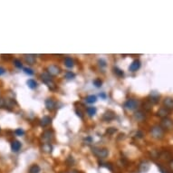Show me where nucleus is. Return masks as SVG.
I'll return each mask as SVG.
<instances>
[{
    "instance_id": "1",
    "label": "nucleus",
    "mask_w": 173,
    "mask_h": 173,
    "mask_svg": "<svg viewBox=\"0 0 173 173\" xmlns=\"http://www.w3.org/2000/svg\"><path fill=\"white\" fill-rule=\"evenodd\" d=\"M41 79H42V81H43L51 90L55 89V83H54L52 76H51L47 72H43V73L41 74Z\"/></svg>"
},
{
    "instance_id": "2",
    "label": "nucleus",
    "mask_w": 173,
    "mask_h": 173,
    "mask_svg": "<svg viewBox=\"0 0 173 173\" xmlns=\"http://www.w3.org/2000/svg\"><path fill=\"white\" fill-rule=\"evenodd\" d=\"M150 133L152 135V137L155 139H161L164 136V130L159 126V125H155L151 128L150 130Z\"/></svg>"
},
{
    "instance_id": "3",
    "label": "nucleus",
    "mask_w": 173,
    "mask_h": 173,
    "mask_svg": "<svg viewBox=\"0 0 173 173\" xmlns=\"http://www.w3.org/2000/svg\"><path fill=\"white\" fill-rule=\"evenodd\" d=\"M93 152L95 156H97L100 159H104L109 155V151L105 148H94Z\"/></svg>"
},
{
    "instance_id": "4",
    "label": "nucleus",
    "mask_w": 173,
    "mask_h": 173,
    "mask_svg": "<svg viewBox=\"0 0 173 173\" xmlns=\"http://www.w3.org/2000/svg\"><path fill=\"white\" fill-rule=\"evenodd\" d=\"M164 131L165 130H171L173 127V121L170 118H164L161 120V125H160Z\"/></svg>"
},
{
    "instance_id": "5",
    "label": "nucleus",
    "mask_w": 173,
    "mask_h": 173,
    "mask_svg": "<svg viewBox=\"0 0 173 173\" xmlns=\"http://www.w3.org/2000/svg\"><path fill=\"white\" fill-rule=\"evenodd\" d=\"M54 132L51 131V130H47V131H44L42 134V139L44 141H45V143H50V141H52L54 139Z\"/></svg>"
},
{
    "instance_id": "6",
    "label": "nucleus",
    "mask_w": 173,
    "mask_h": 173,
    "mask_svg": "<svg viewBox=\"0 0 173 173\" xmlns=\"http://www.w3.org/2000/svg\"><path fill=\"white\" fill-rule=\"evenodd\" d=\"M139 106V102L137 100H134V99H130L128 100L125 104H124V107L130 111H132V110H135L137 109V107Z\"/></svg>"
},
{
    "instance_id": "7",
    "label": "nucleus",
    "mask_w": 173,
    "mask_h": 173,
    "mask_svg": "<svg viewBox=\"0 0 173 173\" xmlns=\"http://www.w3.org/2000/svg\"><path fill=\"white\" fill-rule=\"evenodd\" d=\"M47 72L50 75L55 76V75H58L61 72V69L57 65H50V66L47 67Z\"/></svg>"
},
{
    "instance_id": "8",
    "label": "nucleus",
    "mask_w": 173,
    "mask_h": 173,
    "mask_svg": "<svg viewBox=\"0 0 173 173\" xmlns=\"http://www.w3.org/2000/svg\"><path fill=\"white\" fill-rule=\"evenodd\" d=\"M114 118H115V112L112 111H111V110L105 111L104 116H103V120L105 121V122H111V121H112Z\"/></svg>"
},
{
    "instance_id": "9",
    "label": "nucleus",
    "mask_w": 173,
    "mask_h": 173,
    "mask_svg": "<svg viewBox=\"0 0 173 173\" xmlns=\"http://www.w3.org/2000/svg\"><path fill=\"white\" fill-rule=\"evenodd\" d=\"M45 107L48 111H52L56 109V102L53 99H47L45 101Z\"/></svg>"
},
{
    "instance_id": "10",
    "label": "nucleus",
    "mask_w": 173,
    "mask_h": 173,
    "mask_svg": "<svg viewBox=\"0 0 173 173\" xmlns=\"http://www.w3.org/2000/svg\"><path fill=\"white\" fill-rule=\"evenodd\" d=\"M150 169V163L147 161H143L139 163V172L141 173H145L147 172Z\"/></svg>"
},
{
    "instance_id": "11",
    "label": "nucleus",
    "mask_w": 173,
    "mask_h": 173,
    "mask_svg": "<svg viewBox=\"0 0 173 173\" xmlns=\"http://www.w3.org/2000/svg\"><path fill=\"white\" fill-rule=\"evenodd\" d=\"M24 59L30 65H34V64H35V62H36V58H35V55H24Z\"/></svg>"
},
{
    "instance_id": "12",
    "label": "nucleus",
    "mask_w": 173,
    "mask_h": 173,
    "mask_svg": "<svg viewBox=\"0 0 173 173\" xmlns=\"http://www.w3.org/2000/svg\"><path fill=\"white\" fill-rule=\"evenodd\" d=\"M163 104H164V107L168 110H173V98L171 97H167L164 99L163 101Z\"/></svg>"
},
{
    "instance_id": "13",
    "label": "nucleus",
    "mask_w": 173,
    "mask_h": 173,
    "mask_svg": "<svg viewBox=\"0 0 173 173\" xmlns=\"http://www.w3.org/2000/svg\"><path fill=\"white\" fill-rule=\"evenodd\" d=\"M169 113H170V110L166 109L165 107H162V108H161L158 111L157 115L160 116V117H161L162 119H164V118H167V116L169 115Z\"/></svg>"
},
{
    "instance_id": "14",
    "label": "nucleus",
    "mask_w": 173,
    "mask_h": 173,
    "mask_svg": "<svg viewBox=\"0 0 173 173\" xmlns=\"http://www.w3.org/2000/svg\"><path fill=\"white\" fill-rule=\"evenodd\" d=\"M21 142L18 141V140H14L12 143H11V149H12V151L14 152H17L20 149H21Z\"/></svg>"
},
{
    "instance_id": "15",
    "label": "nucleus",
    "mask_w": 173,
    "mask_h": 173,
    "mask_svg": "<svg viewBox=\"0 0 173 173\" xmlns=\"http://www.w3.org/2000/svg\"><path fill=\"white\" fill-rule=\"evenodd\" d=\"M139 67H140V62H139V60H135V61H133L132 64L130 65L129 70H130L131 72H136L137 70L139 69Z\"/></svg>"
},
{
    "instance_id": "16",
    "label": "nucleus",
    "mask_w": 173,
    "mask_h": 173,
    "mask_svg": "<svg viewBox=\"0 0 173 173\" xmlns=\"http://www.w3.org/2000/svg\"><path fill=\"white\" fill-rule=\"evenodd\" d=\"M51 121H52V119L49 116H44L40 121V124L42 127H45L51 123Z\"/></svg>"
},
{
    "instance_id": "17",
    "label": "nucleus",
    "mask_w": 173,
    "mask_h": 173,
    "mask_svg": "<svg viewBox=\"0 0 173 173\" xmlns=\"http://www.w3.org/2000/svg\"><path fill=\"white\" fill-rule=\"evenodd\" d=\"M160 99V95L159 94H150V100H148L150 104H157V103H159V100Z\"/></svg>"
},
{
    "instance_id": "18",
    "label": "nucleus",
    "mask_w": 173,
    "mask_h": 173,
    "mask_svg": "<svg viewBox=\"0 0 173 173\" xmlns=\"http://www.w3.org/2000/svg\"><path fill=\"white\" fill-rule=\"evenodd\" d=\"M161 158L163 159V160H166V161H171L172 159V156H171V153L169 152V151H163L161 153Z\"/></svg>"
},
{
    "instance_id": "19",
    "label": "nucleus",
    "mask_w": 173,
    "mask_h": 173,
    "mask_svg": "<svg viewBox=\"0 0 173 173\" xmlns=\"http://www.w3.org/2000/svg\"><path fill=\"white\" fill-rule=\"evenodd\" d=\"M65 65L66 67L68 68H72L73 65H74V63H73V60L71 58V57H65Z\"/></svg>"
},
{
    "instance_id": "20",
    "label": "nucleus",
    "mask_w": 173,
    "mask_h": 173,
    "mask_svg": "<svg viewBox=\"0 0 173 173\" xmlns=\"http://www.w3.org/2000/svg\"><path fill=\"white\" fill-rule=\"evenodd\" d=\"M42 150H44V151H45V152H51L52 151V150H53V147H52V145L50 144V143H44L43 144V146H42Z\"/></svg>"
},
{
    "instance_id": "21",
    "label": "nucleus",
    "mask_w": 173,
    "mask_h": 173,
    "mask_svg": "<svg viewBox=\"0 0 173 173\" xmlns=\"http://www.w3.org/2000/svg\"><path fill=\"white\" fill-rule=\"evenodd\" d=\"M26 83H27L28 87L31 88V89H35V88L37 87V83L35 82V80H33V79H29V80L26 82Z\"/></svg>"
},
{
    "instance_id": "22",
    "label": "nucleus",
    "mask_w": 173,
    "mask_h": 173,
    "mask_svg": "<svg viewBox=\"0 0 173 173\" xmlns=\"http://www.w3.org/2000/svg\"><path fill=\"white\" fill-rule=\"evenodd\" d=\"M134 116H135V119L137 121H139V122H141L145 119V114L142 111H137Z\"/></svg>"
},
{
    "instance_id": "23",
    "label": "nucleus",
    "mask_w": 173,
    "mask_h": 173,
    "mask_svg": "<svg viewBox=\"0 0 173 173\" xmlns=\"http://www.w3.org/2000/svg\"><path fill=\"white\" fill-rule=\"evenodd\" d=\"M40 172V167L36 164H34L30 167L29 173H39Z\"/></svg>"
},
{
    "instance_id": "24",
    "label": "nucleus",
    "mask_w": 173,
    "mask_h": 173,
    "mask_svg": "<svg viewBox=\"0 0 173 173\" xmlns=\"http://www.w3.org/2000/svg\"><path fill=\"white\" fill-rule=\"evenodd\" d=\"M85 100L88 104H94L97 101V97L95 95H89V96L86 97Z\"/></svg>"
},
{
    "instance_id": "25",
    "label": "nucleus",
    "mask_w": 173,
    "mask_h": 173,
    "mask_svg": "<svg viewBox=\"0 0 173 173\" xmlns=\"http://www.w3.org/2000/svg\"><path fill=\"white\" fill-rule=\"evenodd\" d=\"M86 111H87V113L90 116H94L96 113V108L95 107H88Z\"/></svg>"
},
{
    "instance_id": "26",
    "label": "nucleus",
    "mask_w": 173,
    "mask_h": 173,
    "mask_svg": "<svg viewBox=\"0 0 173 173\" xmlns=\"http://www.w3.org/2000/svg\"><path fill=\"white\" fill-rule=\"evenodd\" d=\"M93 83H94V85H95V87L99 88V87H101V86H102L103 82H102V80H101V79L97 78V79H95V80L93 82Z\"/></svg>"
},
{
    "instance_id": "27",
    "label": "nucleus",
    "mask_w": 173,
    "mask_h": 173,
    "mask_svg": "<svg viewBox=\"0 0 173 173\" xmlns=\"http://www.w3.org/2000/svg\"><path fill=\"white\" fill-rule=\"evenodd\" d=\"M113 72H114V73L117 75V76H120V77H122V76H123V72L122 71V70H120L119 68H117V67H115V68H113Z\"/></svg>"
},
{
    "instance_id": "28",
    "label": "nucleus",
    "mask_w": 173,
    "mask_h": 173,
    "mask_svg": "<svg viewBox=\"0 0 173 173\" xmlns=\"http://www.w3.org/2000/svg\"><path fill=\"white\" fill-rule=\"evenodd\" d=\"M75 77V74L72 72V71H68V72H66V73H65V78L66 79H73Z\"/></svg>"
},
{
    "instance_id": "29",
    "label": "nucleus",
    "mask_w": 173,
    "mask_h": 173,
    "mask_svg": "<svg viewBox=\"0 0 173 173\" xmlns=\"http://www.w3.org/2000/svg\"><path fill=\"white\" fill-rule=\"evenodd\" d=\"M14 65L17 68H22L23 67V65H22V63H21V61L19 59H15L14 60Z\"/></svg>"
},
{
    "instance_id": "30",
    "label": "nucleus",
    "mask_w": 173,
    "mask_h": 173,
    "mask_svg": "<svg viewBox=\"0 0 173 173\" xmlns=\"http://www.w3.org/2000/svg\"><path fill=\"white\" fill-rule=\"evenodd\" d=\"M151 105H152V104H150L149 101H147L145 104H143V108H144V110H146V111H150V110H151Z\"/></svg>"
},
{
    "instance_id": "31",
    "label": "nucleus",
    "mask_w": 173,
    "mask_h": 173,
    "mask_svg": "<svg viewBox=\"0 0 173 173\" xmlns=\"http://www.w3.org/2000/svg\"><path fill=\"white\" fill-rule=\"evenodd\" d=\"M15 133H16V135H18V136H22V135L25 134V132H24L23 129H16V130L15 131Z\"/></svg>"
},
{
    "instance_id": "32",
    "label": "nucleus",
    "mask_w": 173,
    "mask_h": 173,
    "mask_svg": "<svg viewBox=\"0 0 173 173\" xmlns=\"http://www.w3.org/2000/svg\"><path fill=\"white\" fill-rule=\"evenodd\" d=\"M24 71L26 74H29V75H33L34 74V71L31 69V68H28V67H25Z\"/></svg>"
},
{
    "instance_id": "33",
    "label": "nucleus",
    "mask_w": 173,
    "mask_h": 173,
    "mask_svg": "<svg viewBox=\"0 0 173 173\" xmlns=\"http://www.w3.org/2000/svg\"><path fill=\"white\" fill-rule=\"evenodd\" d=\"M117 132V130L115 129V128H109L107 131H106V133H108V134H110V135H111V134H113L114 132Z\"/></svg>"
},
{
    "instance_id": "34",
    "label": "nucleus",
    "mask_w": 173,
    "mask_h": 173,
    "mask_svg": "<svg viewBox=\"0 0 173 173\" xmlns=\"http://www.w3.org/2000/svg\"><path fill=\"white\" fill-rule=\"evenodd\" d=\"M75 112H76V114H77V115H78L81 119H83V112H82L80 110L76 109V110H75Z\"/></svg>"
},
{
    "instance_id": "35",
    "label": "nucleus",
    "mask_w": 173,
    "mask_h": 173,
    "mask_svg": "<svg viewBox=\"0 0 173 173\" xmlns=\"http://www.w3.org/2000/svg\"><path fill=\"white\" fill-rule=\"evenodd\" d=\"M5 72V69L0 66V75H2V74H4Z\"/></svg>"
},
{
    "instance_id": "36",
    "label": "nucleus",
    "mask_w": 173,
    "mask_h": 173,
    "mask_svg": "<svg viewBox=\"0 0 173 173\" xmlns=\"http://www.w3.org/2000/svg\"><path fill=\"white\" fill-rule=\"evenodd\" d=\"M99 63H100V65H102V66H105V65H105V62L103 61V60H100V61H99Z\"/></svg>"
},
{
    "instance_id": "37",
    "label": "nucleus",
    "mask_w": 173,
    "mask_h": 173,
    "mask_svg": "<svg viewBox=\"0 0 173 173\" xmlns=\"http://www.w3.org/2000/svg\"><path fill=\"white\" fill-rule=\"evenodd\" d=\"M66 173H80L79 171H68Z\"/></svg>"
},
{
    "instance_id": "38",
    "label": "nucleus",
    "mask_w": 173,
    "mask_h": 173,
    "mask_svg": "<svg viewBox=\"0 0 173 173\" xmlns=\"http://www.w3.org/2000/svg\"><path fill=\"white\" fill-rule=\"evenodd\" d=\"M100 96L103 97V98H105V97H106V95H105L104 94H100Z\"/></svg>"
}]
</instances>
